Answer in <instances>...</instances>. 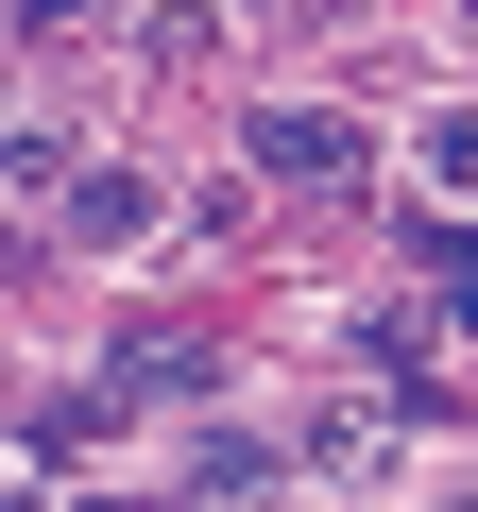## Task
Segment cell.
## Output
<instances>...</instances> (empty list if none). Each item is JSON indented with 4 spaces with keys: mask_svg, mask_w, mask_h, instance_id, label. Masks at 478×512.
Segmentation results:
<instances>
[{
    "mask_svg": "<svg viewBox=\"0 0 478 512\" xmlns=\"http://www.w3.org/2000/svg\"><path fill=\"white\" fill-rule=\"evenodd\" d=\"M257 171L325 188V171H359V120H325V103H257Z\"/></svg>",
    "mask_w": 478,
    "mask_h": 512,
    "instance_id": "1",
    "label": "cell"
},
{
    "mask_svg": "<svg viewBox=\"0 0 478 512\" xmlns=\"http://www.w3.org/2000/svg\"><path fill=\"white\" fill-rule=\"evenodd\" d=\"M52 222H69V239H137V222H154V188H137V171H86Z\"/></svg>",
    "mask_w": 478,
    "mask_h": 512,
    "instance_id": "2",
    "label": "cell"
},
{
    "mask_svg": "<svg viewBox=\"0 0 478 512\" xmlns=\"http://www.w3.org/2000/svg\"><path fill=\"white\" fill-rule=\"evenodd\" d=\"M427 274H444V308L478 325V239H427Z\"/></svg>",
    "mask_w": 478,
    "mask_h": 512,
    "instance_id": "3",
    "label": "cell"
},
{
    "mask_svg": "<svg viewBox=\"0 0 478 512\" xmlns=\"http://www.w3.org/2000/svg\"><path fill=\"white\" fill-rule=\"evenodd\" d=\"M427 171H444V188H478V120H444V137H427Z\"/></svg>",
    "mask_w": 478,
    "mask_h": 512,
    "instance_id": "4",
    "label": "cell"
}]
</instances>
